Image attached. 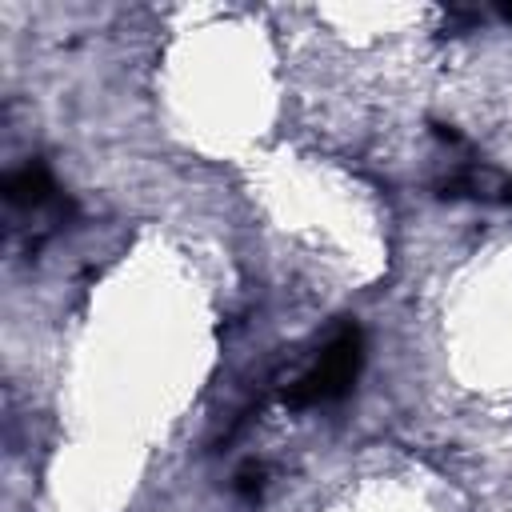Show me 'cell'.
Returning a JSON list of instances; mask_svg holds the SVG:
<instances>
[{
	"instance_id": "6da1fadb",
	"label": "cell",
	"mask_w": 512,
	"mask_h": 512,
	"mask_svg": "<svg viewBox=\"0 0 512 512\" xmlns=\"http://www.w3.org/2000/svg\"><path fill=\"white\" fill-rule=\"evenodd\" d=\"M356 368H360V332L356 328H340L328 340V348L316 356V364L292 384L288 404L304 408V404H328V400L344 396L348 384L356 380Z\"/></svg>"
}]
</instances>
